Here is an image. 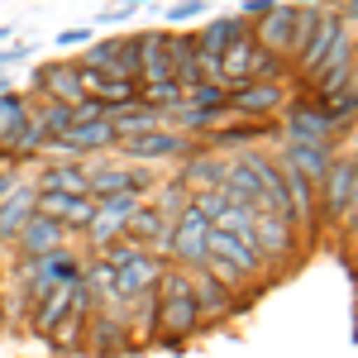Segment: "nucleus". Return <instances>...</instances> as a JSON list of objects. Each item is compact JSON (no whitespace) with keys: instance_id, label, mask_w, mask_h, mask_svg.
<instances>
[{"instance_id":"nucleus-1","label":"nucleus","mask_w":358,"mask_h":358,"mask_svg":"<svg viewBox=\"0 0 358 358\" xmlns=\"http://www.w3.org/2000/svg\"><path fill=\"white\" fill-rule=\"evenodd\" d=\"M158 320H163V330L172 334V339H182V334H192V330H196L201 310H196L192 277H182V273H167V277H163V301H158Z\"/></svg>"},{"instance_id":"nucleus-2","label":"nucleus","mask_w":358,"mask_h":358,"mask_svg":"<svg viewBox=\"0 0 358 358\" xmlns=\"http://www.w3.org/2000/svg\"><path fill=\"white\" fill-rule=\"evenodd\" d=\"M206 244H210V220L187 206L177 220H172V253L187 263V268H206Z\"/></svg>"},{"instance_id":"nucleus-3","label":"nucleus","mask_w":358,"mask_h":358,"mask_svg":"<svg viewBox=\"0 0 358 358\" xmlns=\"http://www.w3.org/2000/svg\"><path fill=\"white\" fill-rule=\"evenodd\" d=\"M86 306H91V292H86L82 277H77V282H62V287H53V292L38 301V330H43V334L57 330L67 315H82Z\"/></svg>"},{"instance_id":"nucleus-4","label":"nucleus","mask_w":358,"mask_h":358,"mask_svg":"<svg viewBox=\"0 0 358 358\" xmlns=\"http://www.w3.org/2000/svg\"><path fill=\"white\" fill-rule=\"evenodd\" d=\"M158 277H163V263H158L153 253H143V248H138L129 263H120V268H115V296H120V306H129L138 292H153V287H158Z\"/></svg>"},{"instance_id":"nucleus-5","label":"nucleus","mask_w":358,"mask_h":358,"mask_svg":"<svg viewBox=\"0 0 358 358\" xmlns=\"http://www.w3.org/2000/svg\"><path fill=\"white\" fill-rule=\"evenodd\" d=\"M38 91H48L57 106H67V110H77L86 101V72L82 67H72V62H53V67H43L38 77Z\"/></svg>"},{"instance_id":"nucleus-6","label":"nucleus","mask_w":358,"mask_h":358,"mask_svg":"<svg viewBox=\"0 0 358 358\" xmlns=\"http://www.w3.org/2000/svg\"><path fill=\"white\" fill-rule=\"evenodd\" d=\"M134 210H138L134 196H101V201H96V215H91V224H86V229H91V244H101V248L115 244V234L129 224Z\"/></svg>"},{"instance_id":"nucleus-7","label":"nucleus","mask_w":358,"mask_h":358,"mask_svg":"<svg viewBox=\"0 0 358 358\" xmlns=\"http://www.w3.org/2000/svg\"><path fill=\"white\" fill-rule=\"evenodd\" d=\"M292 220L287 215H268V210H258L253 215V253L258 258H287L292 253Z\"/></svg>"},{"instance_id":"nucleus-8","label":"nucleus","mask_w":358,"mask_h":358,"mask_svg":"<svg viewBox=\"0 0 358 358\" xmlns=\"http://www.w3.org/2000/svg\"><path fill=\"white\" fill-rule=\"evenodd\" d=\"M134 43H138V77L148 82V91L153 86H177L172 82V53H167L163 34H143Z\"/></svg>"},{"instance_id":"nucleus-9","label":"nucleus","mask_w":358,"mask_h":358,"mask_svg":"<svg viewBox=\"0 0 358 358\" xmlns=\"http://www.w3.org/2000/svg\"><path fill=\"white\" fill-rule=\"evenodd\" d=\"M206 263H224V268H234V273H244V277H253L258 268H263V258L253 253V244H239L234 234H220V229H210Z\"/></svg>"},{"instance_id":"nucleus-10","label":"nucleus","mask_w":358,"mask_h":358,"mask_svg":"<svg viewBox=\"0 0 358 358\" xmlns=\"http://www.w3.org/2000/svg\"><path fill=\"white\" fill-rule=\"evenodd\" d=\"M38 215L57 220L62 229H86L91 215H96V201L86 196H53V192H38Z\"/></svg>"},{"instance_id":"nucleus-11","label":"nucleus","mask_w":358,"mask_h":358,"mask_svg":"<svg viewBox=\"0 0 358 358\" xmlns=\"http://www.w3.org/2000/svg\"><path fill=\"white\" fill-rule=\"evenodd\" d=\"M239 38H244V20H239V15H220V20L206 24V34L196 38V48H201V57H206V67L215 72L220 53L229 48V43H239Z\"/></svg>"},{"instance_id":"nucleus-12","label":"nucleus","mask_w":358,"mask_h":358,"mask_svg":"<svg viewBox=\"0 0 358 358\" xmlns=\"http://www.w3.org/2000/svg\"><path fill=\"white\" fill-rule=\"evenodd\" d=\"M167 53H172V82L177 91H196V86H206L201 77V48H196V38H167Z\"/></svg>"},{"instance_id":"nucleus-13","label":"nucleus","mask_w":358,"mask_h":358,"mask_svg":"<svg viewBox=\"0 0 358 358\" xmlns=\"http://www.w3.org/2000/svg\"><path fill=\"white\" fill-rule=\"evenodd\" d=\"M330 115L325 106H296L287 115V143H325L330 138Z\"/></svg>"},{"instance_id":"nucleus-14","label":"nucleus","mask_w":358,"mask_h":358,"mask_svg":"<svg viewBox=\"0 0 358 358\" xmlns=\"http://www.w3.org/2000/svg\"><path fill=\"white\" fill-rule=\"evenodd\" d=\"M148 182H153L148 172L106 167V172H86V196H129V192H143Z\"/></svg>"},{"instance_id":"nucleus-15","label":"nucleus","mask_w":358,"mask_h":358,"mask_svg":"<svg viewBox=\"0 0 358 358\" xmlns=\"http://www.w3.org/2000/svg\"><path fill=\"white\" fill-rule=\"evenodd\" d=\"M120 148H124V158H182L187 138L167 134V129H153V134H138V138H120Z\"/></svg>"},{"instance_id":"nucleus-16","label":"nucleus","mask_w":358,"mask_h":358,"mask_svg":"<svg viewBox=\"0 0 358 358\" xmlns=\"http://www.w3.org/2000/svg\"><path fill=\"white\" fill-rule=\"evenodd\" d=\"M282 163L292 167V172H301L306 182H325V172H330V148H325V143H287V148H282Z\"/></svg>"},{"instance_id":"nucleus-17","label":"nucleus","mask_w":358,"mask_h":358,"mask_svg":"<svg viewBox=\"0 0 358 358\" xmlns=\"http://www.w3.org/2000/svg\"><path fill=\"white\" fill-rule=\"evenodd\" d=\"M106 120H110V129L120 138H138V134L163 129V110H153V106H115Z\"/></svg>"},{"instance_id":"nucleus-18","label":"nucleus","mask_w":358,"mask_h":358,"mask_svg":"<svg viewBox=\"0 0 358 358\" xmlns=\"http://www.w3.org/2000/svg\"><path fill=\"white\" fill-rule=\"evenodd\" d=\"M34 215H38V192H29V187H15V192L0 201V239L20 234V229H24Z\"/></svg>"},{"instance_id":"nucleus-19","label":"nucleus","mask_w":358,"mask_h":358,"mask_svg":"<svg viewBox=\"0 0 358 358\" xmlns=\"http://www.w3.org/2000/svg\"><path fill=\"white\" fill-rule=\"evenodd\" d=\"M344 38V20L339 15H320V24H315V38L301 48V72H320V62L330 57V48Z\"/></svg>"},{"instance_id":"nucleus-20","label":"nucleus","mask_w":358,"mask_h":358,"mask_svg":"<svg viewBox=\"0 0 358 358\" xmlns=\"http://www.w3.org/2000/svg\"><path fill=\"white\" fill-rule=\"evenodd\" d=\"M292 34H296V10L292 5H273V15L258 24V43L277 53V48H292Z\"/></svg>"},{"instance_id":"nucleus-21","label":"nucleus","mask_w":358,"mask_h":358,"mask_svg":"<svg viewBox=\"0 0 358 358\" xmlns=\"http://www.w3.org/2000/svg\"><path fill=\"white\" fill-rule=\"evenodd\" d=\"M91 344H96L101 354H124V349H129V325H124V315H120V310H106L101 320H91Z\"/></svg>"},{"instance_id":"nucleus-22","label":"nucleus","mask_w":358,"mask_h":358,"mask_svg":"<svg viewBox=\"0 0 358 358\" xmlns=\"http://www.w3.org/2000/svg\"><path fill=\"white\" fill-rule=\"evenodd\" d=\"M57 239H62V224L57 220H48V215H34V220L20 229V244L29 248V253H57Z\"/></svg>"},{"instance_id":"nucleus-23","label":"nucleus","mask_w":358,"mask_h":358,"mask_svg":"<svg viewBox=\"0 0 358 358\" xmlns=\"http://www.w3.org/2000/svg\"><path fill=\"white\" fill-rule=\"evenodd\" d=\"M349 177H354V158H339L325 172V210L330 215H344V206H349Z\"/></svg>"},{"instance_id":"nucleus-24","label":"nucleus","mask_w":358,"mask_h":358,"mask_svg":"<svg viewBox=\"0 0 358 358\" xmlns=\"http://www.w3.org/2000/svg\"><path fill=\"white\" fill-rule=\"evenodd\" d=\"M24 124H29L24 96H15V91H0V143H10V148H15V138L24 134Z\"/></svg>"},{"instance_id":"nucleus-25","label":"nucleus","mask_w":358,"mask_h":358,"mask_svg":"<svg viewBox=\"0 0 358 358\" xmlns=\"http://www.w3.org/2000/svg\"><path fill=\"white\" fill-rule=\"evenodd\" d=\"M229 106H234V110H277V106H282V86H277V82L244 86V91L229 96Z\"/></svg>"},{"instance_id":"nucleus-26","label":"nucleus","mask_w":358,"mask_h":358,"mask_svg":"<svg viewBox=\"0 0 358 358\" xmlns=\"http://www.w3.org/2000/svg\"><path fill=\"white\" fill-rule=\"evenodd\" d=\"M192 292H196V310H210V315H229V310H234V306H229V292H224L210 273H196Z\"/></svg>"},{"instance_id":"nucleus-27","label":"nucleus","mask_w":358,"mask_h":358,"mask_svg":"<svg viewBox=\"0 0 358 358\" xmlns=\"http://www.w3.org/2000/svg\"><path fill=\"white\" fill-rule=\"evenodd\" d=\"M129 306H134V310H124V325H134L138 334L163 330V320H158V287H153V292H138Z\"/></svg>"},{"instance_id":"nucleus-28","label":"nucleus","mask_w":358,"mask_h":358,"mask_svg":"<svg viewBox=\"0 0 358 358\" xmlns=\"http://www.w3.org/2000/svg\"><path fill=\"white\" fill-rule=\"evenodd\" d=\"M43 192L86 196V167H48V172H43Z\"/></svg>"},{"instance_id":"nucleus-29","label":"nucleus","mask_w":358,"mask_h":358,"mask_svg":"<svg viewBox=\"0 0 358 358\" xmlns=\"http://www.w3.org/2000/svg\"><path fill=\"white\" fill-rule=\"evenodd\" d=\"M244 15H253V20H268V15H273V0H244V5H239V20H244Z\"/></svg>"},{"instance_id":"nucleus-30","label":"nucleus","mask_w":358,"mask_h":358,"mask_svg":"<svg viewBox=\"0 0 358 358\" xmlns=\"http://www.w3.org/2000/svg\"><path fill=\"white\" fill-rule=\"evenodd\" d=\"M349 224H358V158H354V177H349V206H344Z\"/></svg>"},{"instance_id":"nucleus-31","label":"nucleus","mask_w":358,"mask_h":358,"mask_svg":"<svg viewBox=\"0 0 358 358\" xmlns=\"http://www.w3.org/2000/svg\"><path fill=\"white\" fill-rule=\"evenodd\" d=\"M196 15H201V5H196V0L177 5V10H167V20H172V24H187V20H196Z\"/></svg>"},{"instance_id":"nucleus-32","label":"nucleus","mask_w":358,"mask_h":358,"mask_svg":"<svg viewBox=\"0 0 358 358\" xmlns=\"http://www.w3.org/2000/svg\"><path fill=\"white\" fill-rule=\"evenodd\" d=\"M57 43H91V29H62Z\"/></svg>"},{"instance_id":"nucleus-33","label":"nucleus","mask_w":358,"mask_h":358,"mask_svg":"<svg viewBox=\"0 0 358 358\" xmlns=\"http://www.w3.org/2000/svg\"><path fill=\"white\" fill-rule=\"evenodd\" d=\"M344 15H354V20H358V0H349V5H344Z\"/></svg>"},{"instance_id":"nucleus-34","label":"nucleus","mask_w":358,"mask_h":358,"mask_svg":"<svg viewBox=\"0 0 358 358\" xmlns=\"http://www.w3.org/2000/svg\"><path fill=\"white\" fill-rule=\"evenodd\" d=\"M0 177H5V158H0Z\"/></svg>"}]
</instances>
